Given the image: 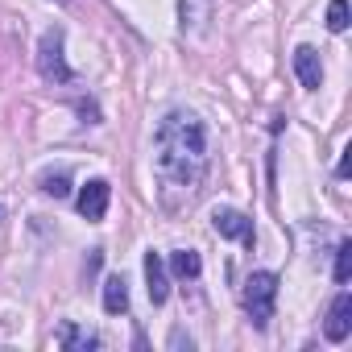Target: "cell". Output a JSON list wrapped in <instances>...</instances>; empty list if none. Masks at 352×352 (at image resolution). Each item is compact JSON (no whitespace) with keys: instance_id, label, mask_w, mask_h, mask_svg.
<instances>
[{"instance_id":"obj_1","label":"cell","mask_w":352,"mask_h":352,"mask_svg":"<svg viewBox=\"0 0 352 352\" xmlns=\"http://www.w3.org/2000/svg\"><path fill=\"white\" fill-rule=\"evenodd\" d=\"M153 170L166 187L195 191L208 170V129L191 112H170L153 137Z\"/></svg>"},{"instance_id":"obj_2","label":"cell","mask_w":352,"mask_h":352,"mask_svg":"<svg viewBox=\"0 0 352 352\" xmlns=\"http://www.w3.org/2000/svg\"><path fill=\"white\" fill-rule=\"evenodd\" d=\"M274 298H278V274L257 270V274L245 282V311H249L253 327H265V323L274 319Z\"/></svg>"},{"instance_id":"obj_3","label":"cell","mask_w":352,"mask_h":352,"mask_svg":"<svg viewBox=\"0 0 352 352\" xmlns=\"http://www.w3.org/2000/svg\"><path fill=\"white\" fill-rule=\"evenodd\" d=\"M38 71H42L46 83H67V79H71V67H67V58H63V30H46V34H42Z\"/></svg>"},{"instance_id":"obj_4","label":"cell","mask_w":352,"mask_h":352,"mask_svg":"<svg viewBox=\"0 0 352 352\" xmlns=\"http://www.w3.org/2000/svg\"><path fill=\"white\" fill-rule=\"evenodd\" d=\"M212 224H216V232H220V236H228V241H245V245H253V220H249L245 212H232V208H216V216H212Z\"/></svg>"},{"instance_id":"obj_5","label":"cell","mask_w":352,"mask_h":352,"mask_svg":"<svg viewBox=\"0 0 352 352\" xmlns=\"http://www.w3.org/2000/svg\"><path fill=\"white\" fill-rule=\"evenodd\" d=\"M108 195H112V191H108V183H104V179H91V183L79 191V216H83V220H91V224H100V220H104V212H108Z\"/></svg>"},{"instance_id":"obj_6","label":"cell","mask_w":352,"mask_h":352,"mask_svg":"<svg viewBox=\"0 0 352 352\" xmlns=\"http://www.w3.org/2000/svg\"><path fill=\"white\" fill-rule=\"evenodd\" d=\"M323 331H327V340H348V331H352V294L348 290H340L336 294V302H331V311H327V323H323Z\"/></svg>"},{"instance_id":"obj_7","label":"cell","mask_w":352,"mask_h":352,"mask_svg":"<svg viewBox=\"0 0 352 352\" xmlns=\"http://www.w3.org/2000/svg\"><path fill=\"white\" fill-rule=\"evenodd\" d=\"M145 282H149V302L162 307L166 294H170V282H166V265H162V257H157L153 249L145 253Z\"/></svg>"},{"instance_id":"obj_8","label":"cell","mask_w":352,"mask_h":352,"mask_svg":"<svg viewBox=\"0 0 352 352\" xmlns=\"http://www.w3.org/2000/svg\"><path fill=\"white\" fill-rule=\"evenodd\" d=\"M294 71H298L302 87L319 91V83H323V67H319V54H315L311 46H298V50H294Z\"/></svg>"},{"instance_id":"obj_9","label":"cell","mask_w":352,"mask_h":352,"mask_svg":"<svg viewBox=\"0 0 352 352\" xmlns=\"http://www.w3.org/2000/svg\"><path fill=\"white\" fill-rule=\"evenodd\" d=\"M124 307H129V286H124L120 274H112V278L104 282V311H108V315H120Z\"/></svg>"},{"instance_id":"obj_10","label":"cell","mask_w":352,"mask_h":352,"mask_svg":"<svg viewBox=\"0 0 352 352\" xmlns=\"http://www.w3.org/2000/svg\"><path fill=\"white\" fill-rule=\"evenodd\" d=\"M170 270L179 274V278H199L204 261H199V253H191V249H179V253L170 257Z\"/></svg>"},{"instance_id":"obj_11","label":"cell","mask_w":352,"mask_h":352,"mask_svg":"<svg viewBox=\"0 0 352 352\" xmlns=\"http://www.w3.org/2000/svg\"><path fill=\"white\" fill-rule=\"evenodd\" d=\"M327 30L331 34L348 30V0H331V5H327Z\"/></svg>"},{"instance_id":"obj_12","label":"cell","mask_w":352,"mask_h":352,"mask_svg":"<svg viewBox=\"0 0 352 352\" xmlns=\"http://www.w3.org/2000/svg\"><path fill=\"white\" fill-rule=\"evenodd\" d=\"M63 344H67V348H91L96 336H91V331H79L75 323H63Z\"/></svg>"},{"instance_id":"obj_13","label":"cell","mask_w":352,"mask_h":352,"mask_svg":"<svg viewBox=\"0 0 352 352\" xmlns=\"http://www.w3.org/2000/svg\"><path fill=\"white\" fill-rule=\"evenodd\" d=\"M42 191H46V195H54V199H63V195L71 191L67 170H58V174H46V179H42Z\"/></svg>"},{"instance_id":"obj_14","label":"cell","mask_w":352,"mask_h":352,"mask_svg":"<svg viewBox=\"0 0 352 352\" xmlns=\"http://www.w3.org/2000/svg\"><path fill=\"white\" fill-rule=\"evenodd\" d=\"M348 274H352V245L344 241V245H340V253H336V282L344 286V282H348Z\"/></svg>"}]
</instances>
